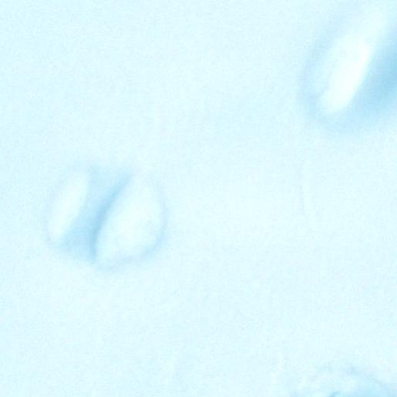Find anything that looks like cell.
I'll list each match as a JSON object with an SVG mask.
<instances>
[{"label": "cell", "mask_w": 397, "mask_h": 397, "mask_svg": "<svg viewBox=\"0 0 397 397\" xmlns=\"http://www.w3.org/2000/svg\"><path fill=\"white\" fill-rule=\"evenodd\" d=\"M383 70L378 74L376 94L386 98L392 94L396 85V53L388 54Z\"/></svg>", "instance_id": "cell-1"}]
</instances>
